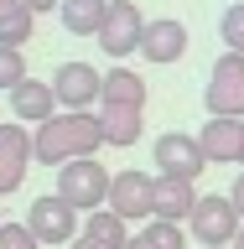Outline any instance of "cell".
Returning <instances> with one entry per match:
<instances>
[{
  "label": "cell",
  "instance_id": "obj_29",
  "mask_svg": "<svg viewBox=\"0 0 244 249\" xmlns=\"http://www.w3.org/2000/svg\"><path fill=\"white\" fill-rule=\"evenodd\" d=\"M234 249H244V229H239V239H234Z\"/></svg>",
  "mask_w": 244,
  "mask_h": 249
},
{
  "label": "cell",
  "instance_id": "obj_15",
  "mask_svg": "<svg viewBox=\"0 0 244 249\" xmlns=\"http://www.w3.org/2000/svg\"><path fill=\"white\" fill-rule=\"evenodd\" d=\"M99 104H114V109H146V78L130 73V68H109L104 73V99Z\"/></svg>",
  "mask_w": 244,
  "mask_h": 249
},
{
  "label": "cell",
  "instance_id": "obj_1",
  "mask_svg": "<svg viewBox=\"0 0 244 249\" xmlns=\"http://www.w3.org/2000/svg\"><path fill=\"white\" fill-rule=\"evenodd\" d=\"M104 145V124L99 114H52V120L31 135V156L42 166H68V161H94Z\"/></svg>",
  "mask_w": 244,
  "mask_h": 249
},
{
  "label": "cell",
  "instance_id": "obj_27",
  "mask_svg": "<svg viewBox=\"0 0 244 249\" xmlns=\"http://www.w3.org/2000/svg\"><path fill=\"white\" fill-rule=\"evenodd\" d=\"M125 249H156V244H151V239H146V233H135V239H130V244H125Z\"/></svg>",
  "mask_w": 244,
  "mask_h": 249
},
{
  "label": "cell",
  "instance_id": "obj_21",
  "mask_svg": "<svg viewBox=\"0 0 244 249\" xmlns=\"http://www.w3.org/2000/svg\"><path fill=\"white\" fill-rule=\"evenodd\" d=\"M146 239H151L156 249H187V229L182 223H161V218L146 223Z\"/></svg>",
  "mask_w": 244,
  "mask_h": 249
},
{
  "label": "cell",
  "instance_id": "obj_5",
  "mask_svg": "<svg viewBox=\"0 0 244 249\" xmlns=\"http://www.w3.org/2000/svg\"><path fill=\"white\" fill-rule=\"evenodd\" d=\"M52 93H57L62 114H89V104L104 99V73L89 68V62H62L52 73Z\"/></svg>",
  "mask_w": 244,
  "mask_h": 249
},
{
  "label": "cell",
  "instance_id": "obj_31",
  "mask_svg": "<svg viewBox=\"0 0 244 249\" xmlns=\"http://www.w3.org/2000/svg\"><path fill=\"white\" fill-rule=\"evenodd\" d=\"M0 223H5V218H0Z\"/></svg>",
  "mask_w": 244,
  "mask_h": 249
},
{
  "label": "cell",
  "instance_id": "obj_26",
  "mask_svg": "<svg viewBox=\"0 0 244 249\" xmlns=\"http://www.w3.org/2000/svg\"><path fill=\"white\" fill-rule=\"evenodd\" d=\"M68 249H104V244H94L89 233H78V239H73V244H68Z\"/></svg>",
  "mask_w": 244,
  "mask_h": 249
},
{
  "label": "cell",
  "instance_id": "obj_18",
  "mask_svg": "<svg viewBox=\"0 0 244 249\" xmlns=\"http://www.w3.org/2000/svg\"><path fill=\"white\" fill-rule=\"evenodd\" d=\"M94 239V244H104V249H125L135 233H130V223H125L120 213H109V208H99V213H89V229H83Z\"/></svg>",
  "mask_w": 244,
  "mask_h": 249
},
{
  "label": "cell",
  "instance_id": "obj_9",
  "mask_svg": "<svg viewBox=\"0 0 244 249\" xmlns=\"http://www.w3.org/2000/svg\"><path fill=\"white\" fill-rule=\"evenodd\" d=\"M151 156H156V166H161V177H182V182H192V177L208 166L198 135H182V130H167V135L156 140Z\"/></svg>",
  "mask_w": 244,
  "mask_h": 249
},
{
  "label": "cell",
  "instance_id": "obj_13",
  "mask_svg": "<svg viewBox=\"0 0 244 249\" xmlns=\"http://www.w3.org/2000/svg\"><path fill=\"white\" fill-rule=\"evenodd\" d=\"M192 208H198L192 182H182V177H156L151 218H161V223H187V218H192Z\"/></svg>",
  "mask_w": 244,
  "mask_h": 249
},
{
  "label": "cell",
  "instance_id": "obj_7",
  "mask_svg": "<svg viewBox=\"0 0 244 249\" xmlns=\"http://www.w3.org/2000/svg\"><path fill=\"white\" fill-rule=\"evenodd\" d=\"M140 36H146V16H140L135 0H109V21L99 31V47L109 57H130L140 52Z\"/></svg>",
  "mask_w": 244,
  "mask_h": 249
},
{
  "label": "cell",
  "instance_id": "obj_12",
  "mask_svg": "<svg viewBox=\"0 0 244 249\" xmlns=\"http://www.w3.org/2000/svg\"><path fill=\"white\" fill-rule=\"evenodd\" d=\"M182 52H187V26H182V21H171V16L146 21V36H140V57H146V62L167 68V62H177Z\"/></svg>",
  "mask_w": 244,
  "mask_h": 249
},
{
  "label": "cell",
  "instance_id": "obj_10",
  "mask_svg": "<svg viewBox=\"0 0 244 249\" xmlns=\"http://www.w3.org/2000/svg\"><path fill=\"white\" fill-rule=\"evenodd\" d=\"M31 135L26 124H0V197H11L31 171Z\"/></svg>",
  "mask_w": 244,
  "mask_h": 249
},
{
  "label": "cell",
  "instance_id": "obj_25",
  "mask_svg": "<svg viewBox=\"0 0 244 249\" xmlns=\"http://www.w3.org/2000/svg\"><path fill=\"white\" fill-rule=\"evenodd\" d=\"M31 16H42V11H62V0H21Z\"/></svg>",
  "mask_w": 244,
  "mask_h": 249
},
{
  "label": "cell",
  "instance_id": "obj_16",
  "mask_svg": "<svg viewBox=\"0 0 244 249\" xmlns=\"http://www.w3.org/2000/svg\"><path fill=\"white\" fill-rule=\"evenodd\" d=\"M62 26L73 31V36H99L109 21V0H62Z\"/></svg>",
  "mask_w": 244,
  "mask_h": 249
},
{
  "label": "cell",
  "instance_id": "obj_28",
  "mask_svg": "<svg viewBox=\"0 0 244 249\" xmlns=\"http://www.w3.org/2000/svg\"><path fill=\"white\" fill-rule=\"evenodd\" d=\"M16 5H21V0H0V16H5V11H16Z\"/></svg>",
  "mask_w": 244,
  "mask_h": 249
},
{
  "label": "cell",
  "instance_id": "obj_4",
  "mask_svg": "<svg viewBox=\"0 0 244 249\" xmlns=\"http://www.w3.org/2000/svg\"><path fill=\"white\" fill-rule=\"evenodd\" d=\"M187 229H192V239H198L203 249H234V239H239L244 218L234 213L229 197H198V208H192V218H187Z\"/></svg>",
  "mask_w": 244,
  "mask_h": 249
},
{
  "label": "cell",
  "instance_id": "obj_3",
  "mask_svg": "<svg viewBox=\"0 0 244 249\" xmlns=\"http://www.w3.org/2000/svg\"><path fill=\"white\" fill-rule=\"evenodd\" d=\"M203 109L208 120H244V57L224 52L213 62V73L203 83Z\"/></svg>",
  "mask_w": 244,
  "mask_h": 249
},
{
  "label": "cell",
  "instance_id": "obj_8",
  "mask_svg": "<svg viewBox=\"0 0 244 249\" xmlns=\"http://www.w3.org/2000/svg\"><path fill=\"white\" fill-rule=\"evenodd\" d=\"M151 192H156V177H146L135 166L114 171V182H109V213H120L125 223L151 218Z\"/></svg>",
  "mask_w": 244,
  "mask_h": 249
},
{
  "label": "cell",
  "instance_id": "obj_17",
  "mask_svg": "<svg viewBox=\"0 0 244 249\" xmlns=\"http://www.w3.org/2000/svg\"><path fill=\"white\" fill-rule=\"evenodd\" d=\"M99 124H104V145H135L146 130L140 109H114V104H99Z\"/></svg>",
  "mask_w": 244,
  "mask_h": 249
},
{
  "label": "cell",
  "instance_id": "obj_20",
  "mask_svg": "<svg viewBox=\"0 0 244 249\" xmlns=\"http://www.w3.org/2000/svg\"><path fill=\"white\" fill-rule=\"evenodd\" d=\"M218 36H224L229 52H239V57H244V0L224 5V16H218Z\"/></svg>",
  "mask_w": 244,
  "mask_h": 249
},
{
  "label": "cell",
  "instance_id": "obj_24",
  "mask_svg": "<svg viewBox=\"0 0 244 249\" xmlns=\"http://www.w3.org/2000/svg\"><path fill=\"white\" fill-rule=\"evenodd\" d=\"M229 202H234V213L244 218V171H239V177H234V187H229Z\"/></svg>",
  "mask_w": 244,
  "mask_h": 249
},
{
  "label": "cell",
  "instance_id": "obj_6",
  "mask_svg": "<svg viewBox=\"0 0 244 249\" xmlns=\"http://www.w3.org/2000/svg\"><path fill=\"white\" fill-rule=\"evenodd\" d=\"M26 229L37 233V244H73L78 239V213L57 192H47V197H37L26 208Z\"/></svg>",
  "mask_w": 244,
  "mask_h": 249
},
{
  "label": "cell",
  "instance_id": "obj_22",
  "mask_svg": "<svg viewBox=\"0 0 244 249\" xmlns=\"http://www.w3.org/2000/svg\"><path fill=\"white\" fill-rule=\"evenodd\" d=\"M26 83V57L16 52V47H0V89L11 93V89H21Z\"/></svg>",
  "mask_w": 244,
  "mask_h": 249
},
{
  "label": "cell",
  "instance_id": "obj_11",
  "mask_svg": "<svg viewBox=\"0 0 244 249\" xmlns=\"http://www.w3.org/2000/svg\"><path fill=\"white\" fill-rule=\"evenodd\" d=\"M198 145L208 156V166H239L244 156V120H208L198 130Z\"/></svg>",
  "mask_w": 244,
  "mask_h": 249
},
{
  "label": "cell",
  "instance_id": "obj_2",
  "mask_svg": "<svg viewBox=\"0 0 244 249\" xmlns=\"http://www.w3.org/2000/svg\"><path fill=\"white\" fill-rule=\"evenodd\" d=\"M109 166H99V161H68V166H57V197L73 208V213H99V208H109Z\"/></svg>",
  "mask_w": 244,
  "mask_h": 249
},
{
  "label": "cell",
  "instance_id": "obj_30",
  "mask_svg": "<svg viewBox=\"0 0 244 249\" xmlns=\"http://www.w3.org/2000/svg\"><path fill=\"white\" fill-rule=\"evenodd\" d=\"M239 166H244V156H239Z\"/></svg>",
  "mask_w": 244,
  "mask_h": 249
},
{
  "label": "cell",
  "instance_id": "obj_23",
  "mask_svg": "<svg viewBox=\"0 0 244 249\" xmlns=\"http://www.w3.org/2000/svg\"><path fill=\"white\" fill-rule=\"evenodd\" d=\"M0 249H42L26 223H0Z\"/></svg>",
  "mask_w": 244,
  "mask_h": 249
},
{
  "label": "cell",
  "instance_id": "obj_14",
  "mask_svg": "<svg viewBox=\"0 0 244 249\" xmlns=\"http://www.w3.org/2000/svg\"><path fill=\"white\" fill-rule=\"evenodd\" d=\"M11 114H16L21 124H37V130H42V124L57 114V93H52V83L26 78L21 89H11Z\"/></svg>",
  "mask_w": 244,
  "mask_h": 249
},
{
  "label": "cell",
  "instance_id": "obj_19",
  "mask_svg": "<svg viewBox=\"0 0 244 249\" xmlns=\"http://www.w3.org/2000/svg\"><path fill=\"white\" fill-rule=\"evenodd\" d=\"M31 26H37V16H31L26 5L5 11L0 16V47H16V52H21V42H31Z\"/></svg>",
  "mask_w": 244,
  "mask_h": 249
}]
</instances>
